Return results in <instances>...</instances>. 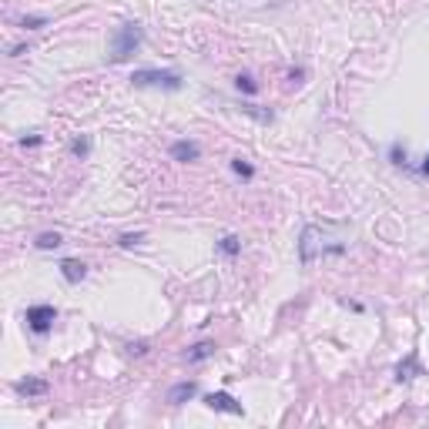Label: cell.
<instances>
[{"label":"cell","mask_w":429,"mask_h":429,"mask_svg":"<svg viewBox=\"0 0 429 429\" xmlns=\"http://www.w3.org/2000/svg\"><path fill=\"white\" fill-rule=\"evenodd\" d=\"M208 355H214V342H198L188 349V362H205Z\"/></svg>","instance_id":"obj_10"},{"label":"cell","mask_w":429,"mask_h":429,"mask_svg":"<svg viewBox=\"0 0 429 429\" xmlns=\"http://www.w3.org/2000/svg\"><path fill=\"white\" fill-rule=\"evenodd\" d=\"M423 175H429V154H426V161H423Z\"/></svg>","instance_id":"obj_21"},{"label":"cell","mask_w":429,"mask_h":429,"mask_svg":"<svg viewBox=\"0 0 429 429\" xmlns=\"http://www.w3.org/2000/svg\"><path fill=\"white\" fill-rule=\"evenodd\" d=\"M138 241H144V231H135V235H121V245H125V248L138 245Z\"/></svg>","instance_id":"obj_17"},{"label":"cell","mask_w":429,"mask_h":429,"mask_svg":"<svg viewBox=\"0 0 429 429\" xmlns=\"http://www.w3.org/2000/svg\"><path fill=\"white\" fill-rule=\"evenodd\" d=\"M392 164H406V148L403 144H392Z\"/></svg>","instance_id":"obj_18"},{"label":"cell","mask_w":429,"mask_h":429,"mask_svg":"<svg viewBox=\"0 0 429 429\" xmlns=\"http://www.w3.org/2000/svg\"><path fill=\"white\" fill-rule=\"evenodd\" d=\"M17 392H24V396H44L47 392V382L44 379H21L17 382Z\"/></svg>","instance_id":"obj_9"},{"label":"cell","mask_w":429,"mask_h":429,"mask_svg":"<svg viewBox=\"0 0 429 429\" xmlns=\"http://www.w3.org/2000/svg\"><path fill=\"white\" fill-rule=\"evenodd\" d=\"M195 392H198V382H178V386H171V392H168V403L181 406V403H188Z\"/></svg>","instance_id":"obj_8"},{"label":"cell","mask_w":429,"mask_h":429,"mask_svg":"<svg viewBox=\"0 0 429 429\" xmlns=\"http://www.w3.org/2000/svg\"><path fill=\"white\" fill-rule=\"evenodd\" d=\"M61 241H64V239H61V231H40L34 245H38L40 252H51V248H57Z\"/></svg>","instance_id":"obj_11"},{"label":"cell","mask_w":429,"mask_h":429,"mask_svg":"<svg viewBox=\"0 0 429 429\" xmlns=\"http://www.w3.org/2000/svg\"><path fill=\"white\" fill-rule=\"evenodd\" d=\"M21 144H24V148H38V144H40V138H38V135H34V138H24V141H21Z\"/></svg>","instance_id":"obj_20"},{"label":"cell","mask_w":429,"mask_h":429,"mask_svg":"<svg viewBox=\"0 0 429 429\" xmlns=\"http://www.w3.org/2000/svg\"><path fill=\"white\" fill-rule=\"evenodd\" d=\"M141 38H144V34H141V24H131V21H127V24H121L118 30H114L111 54H108V57H111L114 64L127 61V57H131V54L141 47Z\"/></svg>","instance_id":"obj_2"},{"label":"cell","mask_w":429,"mask_h":429,"mask_svg":"<svg viewBox=\"0 0 429 429\" xmlns=\"http://www.w3.org/2000/svg\"><path fill=\"white\" fill-rule=\"evenodd\" d=\"M54 319H57V309L54 305H30L27 309V326H30V332H38V336H44L54 326Z\"/></svg>","instance_id":"obj_4"},{"label":"cell","mask_w":429,"mask_h":429,"mask_svg":"<svg viewBox=\"0 0 429 429\" xmlns=\"http://www.w3.org/2000/svg\"><path fill=\"white\" fill-rule=\"evenodd\" d=\"M231 171H235V175H241V178H252L255 175V168L245 161V158H231Z\"/></svg>","instance_id":"obj_15"},{"label":"cell","mask_w":429,"mask_h":429,"mask_svg":"<svg viewBox=\"0 0 429 429\" xmlns=\"http://www.w3.org/2000/svg\"><path fill=\"white\" fill-rule=\"evenodd\" d=\"M218 252H225V255H239V252H241L239 235H225V239L218 241Z\"/></svg>","instance_id":"obj_13"},{"label":"cell","mask_w":429,"mask_h":429,"mask_svg":"<svg viewBox=\"0 0 429 429\" xmlns=\"http://www.w3.org/2000/svg\"><path fill=\"white\" fill-rule=\"evenodd\" d=\"M135 88H164V91H178L181 88V74L178 71H154V67H141L131 74Z\"/></svg>","instance_id":"obj_3"},{"label":"cell","mask_w":429,"mask_h":429,"mask_svg":"<svg viewBox=\"0 0 429 429\" xmlns=\"http://www.w3.org/2000/svg\"><path fill=\"white\" fill-rule=\"evenodd\" d=\"M349 239L353 231L342 225H305L302 228V239H299V258L302 265H316L328 255H342L349 248Z\"/></svg>","instance_id":"obj_1"},{"label":"cell","mask_w":429,"mask_h":429,"mask_svg":"<svg viewBox=\"0 0 429 429\" xmlns=\"http://www.w3.org/2000/svg\"><path fill=\"white\" fill-rule=\"evenodd\" d=\"M205 406L208 409H214V413H231V416H245V409H241V403L231 396V392H212L208 399H205Z\"/></svg>","instance_id":"obj_5"},{"label":"cell","mask_w":429,"mask_h":429,"mask_svg":"<svg viewBox=\"0 0 429 429\" xmlns=\"http://www.w3.org/2000/svg\"><path fill=\"white\" fill-rule=\"evenodd\" d=\"M419 372V362H416V355H409V359H406V362H399V366H396V379H399V382H406V379H413Z\"/></svg>","instance_id":"obj_12"},{"label":"cell","mask_w":429,"mask_h":429,"mask_svg":"<svg viewBox=\"0 0 429 429\" xmlns=\"http://www.w3.org/2000/svg\"><path fill=\"white\" fill-rule=\"evenodd\" d=\"M47 24V17H24V27L27 30H38V27Z\"/></svg>","instance_id":"obj_19"},{"label":"cell","mask_w":429,"mask_h":429,"mask_svg":"<svg viewBox=\"0 0 429 429\" xmlns=\"http://www.w3.org/2000/svg\"><path fill=\"white\" fill-rule=\"evenodd\" d=\"M88 151H91V141L88 138H77L74 144H71V154H77V158H88Z\"/></svg>","instance_id":"obj_16"},{"label":"cell","mask_w":429,"mask_h":429,"mask_svg":"<svg viewBox=\"0 0 429 429\" xmlns=\"http://www.w3.org/2000/svg\"><path fill=\"white\" fill-rule=\"evenodd\" d=\"M235 88L245 91V94H255V91H258V84H255L252 74H239V77H235Z\"/></svg>","instance_id":"obj_14"},{"label":"cell","mask_w":429,"mask_h":429,"mask_svg":"<svg viewBox=\"0 0 429 429\" xmlns=\"http://www.w3.org/2000/svg\"><path fill=\"white\" fill-rule=\"evenodd\" d=\"M198 154H202V148H198V144H195V141H175V144H171V158H175V161H198Z\"/></svg>","instance_id":"obj_6"},{"label":"cell","mask_w":429,"mask_h":429,"mask_svg":"<svg viewBox=\"0 0 429 429\" xmlns=\"http://www.w3.org/2000/svg\"><path fill=\"white\" fill-rule=\"evenodd\" d=\"M61 275H64V282L77 285L81 278L88 275V265H84V262H77V258H64V262H61Z\"/></svg>","instance_id":"obj_7"}]
</instances>
